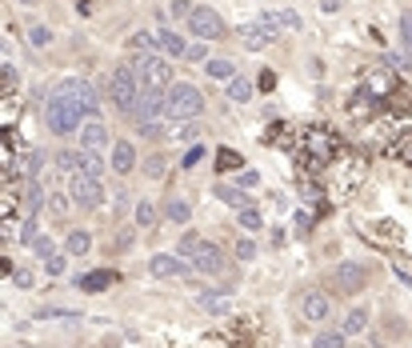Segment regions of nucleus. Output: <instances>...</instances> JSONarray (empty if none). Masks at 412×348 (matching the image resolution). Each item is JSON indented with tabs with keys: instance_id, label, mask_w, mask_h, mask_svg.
<instances>
[{
	"instance_id": "f257e3e1",
	"label": "nucleus",
	"mask_w": 412,
	"mask_h": 348,
	"mask_svg": "<svg viewBox=\"0 0 412 348\" xmlns=\"http://www.w3.org/2000/svg\"><path fill=\"white\" fill-rule=\"evenodd\" d=\"M84 116H88V109H84L80 100H72V96H61V93L48 96L45 125L52 128L56 136H72V132H80V128H84Z\"/></svg>"
},
{
	"instance_id": "f03ea898",
	"label": "nucleus",
	"mask_w": 412,
	"mask_h": 348,
	"mask_svg": "<svg viewBox=\"0 0 412 348\" xmlns=\"http://www.w3.org/2000/svg\"><path fill=\"white\" fill-rule=\"evenodd\" d=\"M205 112V96L196 84H173L168 96H164V116L168 125H180V120H196Z\"/></svg>"
},
{
	"instance_id": "7ed1b4c3",
	"label": "nucleus",
	"mask_w": 412,
	"mask_h": 348,
	"mask_svg": "<svg viewBox=\"0 0 412 348\" xmlns=\"http://www.w3.org/2000/svg\"><path fill=\"white\" fill-rule=\"evenodd\" d=\"M141 93H144V84H141V77H136V68H128V64L112 68V77H109V96H112V104H116V109L132 116L136 100H141Z\"/></svg>"
},
{
	"instance_id": "20e7f679",
	"label": "nucleus",
	"mask_w": 412,
	"mask_h": 348,
	"mask_svg": "<svg viewBox=\"0 0 412 348\" xmlns=\"http://www.w3.org/2000/svg\"><path fill=\"white\" fill-rule=\"evenodd\" d=\"M136 77H141L144 88H152V93H168V84H173V64L160 61L157 52L152 56H136Z\"/></svg>"
},
{
	"instance_id": "39448f33",
	"label": "nucleus",
	"mask_w": 412,
	"mask_h": 348,
	"mask_svg": "<svg viewBox=\"0 0 412 348\" xmlns=\"http://www.w3.org/2000/svg\"><path fill=\"white\" fill-rule=\"evenodd\" d=\"M276 36H280V24H276V16H260V20H253V24H240V29H237V40L248 48V52H260V48H269Z\"/></svg>"
},
{
	"instance_id": "423d86ee",
	"label": "nucleus",
	"mask_w": 412,
	"mask_h": 348,
	"mask_svg": "<svg viewBox=\"0 0 412 348\" xmlns=\"http://www.w3.org/2000/svg\"><path fill=\"white\" fill-rule=\"evenodd\" d=\"M68 196H72V205L77 208H100L104 200V184H100V176H84V173H68Z\"/></svg>"
},
{
	"instance_id": "0eeeda50",
	"label": "nucleus",
	"mask_w": 412,
	"mask_h": 348,
	"mask_svg": "<svg viewBox=\"0 0 412 348\" xmlns=\"http://www.w3.org/2000/svg\"><path fill=\"white\" fill-rule=\"evenodd\" d=\"M296 313L308 324H324V320L333 317V296L324 288H304L301 296H296Z\"/></svg>"
},
{
	"instance_id": "6e6552de",
	"label": "nucleus",
	"mask_w": 412,
	"mask_h": 348,
	"mask_svg": "<svg viewBox=\"0 0 412 348\" xmlns=\"http://www.w3.org/2000/svg\"><path fill=\"white\" fill-rule=\"evenodd\" d=\"M56 164H61L64 173L104 176V160H100V152H88V148H64V152H56Z\"/></svg>"
},
{
	"instance_id": "1a4fd4ad",
	"label": "nucleus",
	"mask_w": 412,
	"mask_h": 348,
	"mask_svg": "<svg viewBox=\"0 0 412 348\" xmlns=\"http://www.w3.org/2000/svg\"><path fill=\"white\" fill-rule=\"evenodd\" d=\"M184 24H189V32L196 36V40H221L224 32H228L224 29V20L216 16V8H205V4H196Z\"/></svg>"
},
{
	"instance_id": "9d476101",
	"label": "nucleus",
	"mask_w": 412,
	"mask_h": 348,
	"mask_svg": "<svg viewBox=\"0 0 412 348\" xmlns=\"http://www.w3.org/2000/svg\"><path fill=\"white\" fill-rule=\"evenodd\" d=\"M365 285H368V269L360 264V260H340V264L333 269V288H336V292L356 296Z\"/></svg>"
},
{
	"instance_id": "9b49d317",
	"label": "nucleus",
	"mask_w": 412,
	"mask_h": 348,
	"mask_svg": "<svg viewBox=\"0 0 412 348\" xmlns=\"http://www.w3.org/2000/svg\"><path fill=\"white\" fill-rule=\"evenodd\" d=\"M164 96L168 93L144 88L141 100H136V109H132V120H136V125H157V116H164Z\"/></svg>"
},
{
	"instance_id": "f8f14e48",
	"label": "nucleus",
	"mask_w": 412,
	"mask_h": 348,
	"mask_svg": "<svg viewBox=\"0 0 412 348\" xmlns=\"http://www.w3.org/2000/svg\"><path fill=\"white\" fill-rule=\"evenodd\" d=\"M192 272H200V276H221V272H224V253L212 244V240H205V248L196 253Z\"/></svg>"
},
{
	"instance_id": "ddd939ff",
	"label": "nucleus",
	"mask_w": 412,
	"mask_h": 348,
	"mask_svg": "<svg viewBox=\"0 0 412 348\" xmlns=\"http://www.w3.org/2000/svg\"><path fill=\"white\" fill-rule=\"evenodd\" d=\"M148 272L160 276V280H173V276H184L189 272V260L184 256H168V253H157L148 260Z\"/></svg>"
},
{
	"instance_id": "4468645a",
	"label": "nucleus",
	"mask_w": 412,
	"mask_h": 348,
	"mask_svg": "<svg viewBox=\"0 0 412 348\" xmlns=\"http://www.w3.org/2000/svg\"><path fill=\"white\" fill-rule=\"evenodd\" d=\"M77 144L88 148V152H104V148H109V128L100 125V120H88V125L77 132Z\"/></svg>"
},
{
	"instance_id": "2eb2a0df",
	"label": "nucleus",
	"mask_w": 412,
	"mask_h": 348,
	"mask_svg": "<svg viewBox=\"0 0 412 348\" xmlns=\"http://www.w3.org/2000/svg\"><path fill=\"white\" fill-rule=\"evenodd\" d=\"M61 96H72V100H80L88 112H96V104H100V96H96V88L88 84V80H64L61 88H56Z\"/></svg>"
},
{
	"instance_id": "dca6fc26",
	"label": "nucleus",
	"mask_w": 412,
	"mask_h": 348,
	"mask_svg": "<svg viewBox=\"0 0 412 348\" xmlns=\"http://www.w3.org/2000/svg\"><path fill=\"white\" fill-rule=\"evenodd\" d=\"M132 168H136V148H132V141H112V173L128 176Z\"/></svg>"
},
{
	"instance_id": "f3484780",
	"label": "nucleus",
	"mask_w": 412,
	"mask_h": 348,
	"mask_svg": "<svg viewBox=\"0 0 412 348\" xmlns=\"http://www.w3.org/2000/svg\"><path fill=\"white\" fill-rule=\"evenodd\" d=\"M160 212H164V221H168V224H189L192 221V208H189V200H184V196H168Z\"/></svg>"
},
{
	"instance_id": "a211bd4d",
	"label": "nucleus",
	"mask_w": 412,
	"mask_h": 348,
	"mask_svg": "<svg viewBox=\"0 0 412 348\" xmlns=\"http://www.w3.org/2000/svg\"><path fill=\"white\" fill-rule=\"evenodd\" d=\"M157 40H160V48H164V52H173V56H180V61H184V52H189V40H184V36H180L176 29H160V32H157Z\"/></svg>"
},
{
	"instance_id": "6ab92c4d",
	"label": "nucleus",
	"mask_w": 412,
	"mask_h": 348,
	"mask_svg": "<svg viewBox=\"0 0 412 348\" xmlns=\"http://www.w3.org/2000/svg\"><path fill=\"white\" fill-rule=\"evenodd\" d=\"M88 248H93V232H84V228L64 237V256H84Z\"/></svg>"
},
{
	"instance_id": "aec40b11",
	"label": "nucleus",
	"mask_w": 412,
	"mask_h": 348,
	"mask_svg": "<svg viewBox=\"0 0 412 348\" xmlns=\"http://www.w3.org/2000/svg\"><path fill=\"white\" fill-rule=\"evenodd\" d=\"M368 320H372V313H368L365 304H356L349 317H344V333H349V336H360V333L368 329Z\"/></svg>"
},
{
	"instance_id": "412c9836",
	"label": "nucleus",
	"mask_w": 412,
	"mask_h": 348,
	"mask_svg": "<svg viewBox=\"0 0 412 348\" xmlns=\"http://www.w3.org/2000/svg\"><path fill=\"white\" fill-rule=\"evenodd\" d=\"M112 280H116V272L96 269V272H88V276H80V288H84V292H100V288H109Z\"/></svg>"
},
{
	"instance_id": "4be33fe9",
	"label": "nucleus",
	"mask_w": 412,
	"mask_h": 348,
	"mask_svg": "<svg viewBox=\"0 0 412 348\" xmlns=\"http://www.w3.org/2000/svg\"><path fill=\"white\" fill-rule=\"evenodd\" d=\"M152 221H157L152 200H136V205H132V224H136V228H152Z\"/></svg>"
},
{
	"instance_id": "5701e85b",
	"label": "nucleus",
	"mask_w": 412,
	"mask_h": 348,
	"mask_svg": "<svg viewBox=\"0 0 412 348\" xmlns=\"http://www.w3.org/2000/svg\"><path fill=\"white\" fill-rule=\"evenodd\" d=\"M205 248V237L200 232H184L180 237V248H176V256H184V260H196V253Z\"/></svg>"
},
{
	"instance_id": "b1692460",
	"label": "nucleus",
	"mask_w": 412,
	"mask_h": 348,
	"mask_svg": "<svg viewBox=\"0 0 412 348\" xmlns=\"http://www.w3.org/2000/svg\"><path fill=\"white\" fill-rule=\"evenodd\" d=\"M333 136H328V132H320V128H312V132H308V148H312V152H317V157H333Z\"/></svg>"
},
{
	"instance_id": "393cba45",
	"label": "nucleus",
	"mask_w": 412,
	"mask_h": 348,
	"mask_svg": "<svg viewBox=\"0 0 412 348\" xmlns=\"http://www.w3.org/2000/svg\"><path fill=\"white\" fill-rule=\"evenodd\" d=\"M205 77H212V80H232V77H237V64H232V61H208V64H205Z\"/></svg>"
},
{
	"instance_id": "a878e982",
	"label": "nucleus",
	"mask_w": 412,
	"mask_h": 348,
	"mask_svg": "<svg viewBox=\"0 0 412 348\" xmlns=\"http://www.w3.org/2000/svg\"><path fill=\"white\" fill-rule=\"evenodd\" d=\"M349 345V333L344 329H333V333H320L317 340H312V348H344Z\"/></svg>"
},
{
	"instance_id": "bb28decb",
	"label": "nucleus",
	"mask_w": 412,
	"mask_h": 348,
	"mask_svg": "<svg viewBox=\"0 0 412 348\" xmlns=\"http://www.w3.org/2000/svg\"><path fill=\"white\" fill-rule=\"evenodd\" d=\"M228 100H237V104L253 100V84H248V80H240V77H232V80H228Z\"/></svg>"
},
{
	"instance_id": "cd10ccee",
	"label": "nucleus",
	"mask_w": 412,
	"mask_h": 348,
	"mask_svg": "<svg viewBox=\"0 0 412 348\" xmlns=\"http://www.w3.org/2000/svg\"><path fill=\"white\" fill-rule=\"evenodd\" d=\"M141 173L148 176V180H160V176L168 173V160H164V157H148V160L141 164Z\"/></svg>"
},
{
	"instance_id": "c85d7f7f",
	"label": "nucleus",
	"mask_w": 412,
	"mask_h": 348,
	"mask_svg": "<svg viewBox=\"0 0 412 348\" xmlns=\"http://www.w3.org/2000/svg\"><path fill=\"white\" fill-rule=\"evenodd\" d=\"M128 45L136 48V52H141V56H152V52H157V36H148V32H136V36H132V40H128Z\"/></svg>"
},
{
	"instance_id": "c756f323",
	"label": "nucleus",
	"mask_w": 412,
	"mask_h": 348,
	"mask_svg": "<svg viewBox=\"0 0 412 348\" xmlns=\"http://www.w3.org/2000/svg\"><path fill=\"white\" fill-rule=\"evenodd\" d=\"M216 196H221L224 205H232V208H253V205H248V200H244V192L228 189V184H221V189H216Z\"/></svg>"
},
{
	"instance_id": "7c9ffc66",
	"label": "nucleus",
	"mask_w": 412,
	"mask_h": 348,
	"mask_svg": "<svg viewBox=\"0 0 412 348\" xmlns=\"http://www.w3.org/2000/svg\"><path fill=\"white\" fill-rule=\"evenodd\" d=\"M68 208H72V196H68V192H52V196H48V212H52V216H64Z\"/></svg>"
},
{
	"instance_id": "2f4dec72",
	"label": "nucleus",
	"mask_w": 412,
	"mask_h": 348,
	"mask_svg": "<svg viewBox=\"0 0 412 348\" xmlns=\"http://www.w3.org/2000/svg\"><path fill=\"white\" fill-rule=\"evenodd\" d=\"M196 132H200V128H196V120H180V125L168 128V136H173V141H192Z\"/></svg>"
},
{
	"instance_id": "473e14b6",
	"label": "nucleus",
	"mask_w": 412,
	"mask_h": 348,
	"mask_svg": "<svg viewBox=\"0 0 412 348\" xmlns=\"http://www.w3.org/2000/svg\"><path fill=\"white\" fill-rule=\"evenodd\" d=\"M240 228H248V232H256V228H260V224H264V216H260V212H256V208H240Z\"/></svg>"
},
{
	"instance_id": "72a5a7b5",
	"label": "nucleus",
	"mask_w": 412,
	"mask_h": 348,
	"mask_svg": "<svg viewBox=\"0 0 412 348\" xmlns=\"http://www.w3.org/2000/svg\"><path fill=\"white\" fill-rule=\"evenodd\" d=\"M393 157L400 160V164H412V132H404L397 141V148H393Z\"/></svg>"
},
{
	"instance_id": "f704fd0d",
	"label": "nucleus",
	"mask_w": 412,
	"mask_h": 348,
	"mask_svg": "<svg viewBox=\"0 0 412 348\" xmlns=\"http://www.w3.org/2000/svg\"><path fill=\"white\" fill-rule=\"evenodd\" d=\"M29 40H32V48H48V45H52V29H45V24H32Z\"/></svg>"
},
{
	"instance_id": "c9c22d12",
	"label": "nucleus",
	"mask_w": 412,
	"mask_h": 348,
	"mask_svg": "<svg viewBox=\"0 0 412 348\" xmlns=\"http://www.w3.org/2000/svg\"><path fill=\"white\" fill-rule=\"evenodd\" d=\"M400 40H404V48L412 52V8L400 13Z\"/></svg>"
},
{
	"instance_id": "e433bc0d",
	"label": "nucleus",
	"mask_w": 412,
	"mask_h": 348,
	"mask_svg": "<svg viewBox=\"0 0 412 348\" xmlns=\"http://www.w3.org/2000/svg\"><path fill=\"white\" fill-rule=\"evenodd\" d=\"M32 253L48 260V256H56V248H52V240H48V237H32Z\"/></svg>"
},
{
	"instance_id": "4c0bfd02",
	"label": "nucleus",
	"mask_w": 412,
	"mask_h": 348,
	"mask_svg": "<svg viewBox=\"0 0 412 348\" xmlns=\"http://www.w3.org/2000/svg\"><path fill=\"white\" fill-rule=\"evenodd\" d=\"M184 61H192V64H208V48H205V40H200V45H189Z\"/></svg>"
},
{
	"instance_id": "58836bf2",
	"label": "nucleus",
	"mask_w": 412,
	"mask_h": 348,
	"mask_svg": "<svg viewBox=\"0 0 412 348\" xmlns=\"http://www.w3.org/2000/svg\"><path fill=\"white\" fill-rule=\"evenodd\" d=\"M200 304H205V313H216V317L228 308V304H224V296H212V292H208V296H200Z\"/></svg>"
},
{
	"instance_id": "ea45409f",
	"label": "nucleus",
	"mask_w": 412,
	"mask_h": 348,
	"mask_svg": "<svg viewBox=\"0 0 412 348\" xmlns=\"http://www.w3.org/2000/svg\"><path fill=\"white\" fill-rule=\"evenodd\" d=\"M192 8H196L192 0H173V4H168V16H184V20H189Z\"/></svg>"
},
{
	"instance_id": "a19ab883",
	"label": "nucleus",
	"mask_w": 412,
	"mask_h": 348,
	"mask_svg": "<svg viewBox=\"0 0 412 348\" xmlns=\"http://www.w3.org/2000/svg\"><path fill=\"white\" fill-rule=\"evenodd\" d=\"M256 88H260V93H272V88H276V72H272V68H264V72L256 77Z\"/></svg>"
},
{
	"instance_id": "79ce46f5",
	"label": "nucleus",
	"mask_w": 412,
	"mask_h": 348,
	"mask_svg": "<svg viewBox=\"0 0 412 348\" xmlns=\"http://www.w3.org/2000/svg\"><path fill=\"white\" fill-rule=\"evenodd\" d=\"M237 184H240V189H256V184H260V173H253V168H244V173L237 176Z\"/></svg>"
},
{
	"instance_id": "37998d69",
	"label": "nucleus",
	"mask_w": 412,
	"mask_h": 348,
	"mask_svg": "<svg viewBox=\"0 0 412 348\" xmlns=\"http://www.w3.org/2000/svg\"><path fill=\"white\" fill-rule=\"evenodd\" d=\"M276 24H280V29H301V16L296 13H276Z\"/></svg>"
},
{
	"instance_id": "c03bdc74",
	"label": "nucleus",
	"mask_w": 412,
	"mask_h": 348,
	"mask_svg": "<svg viewBox=\"0 0 412 348\" xmlns=\"http://www.w3.org/2000/svg\"><path fill=\"white\" fill-rule=\"evenodd\" d=\"M132 248V228H120L116 232V253H128Z\"/></svg>"
},
{
	"instance_id": "a18cd8bd",
	"label": "nucleus",
	"mask_w": 412,
	"mask_h": 348,
	"mask_svg": "<svg viewBox=\"0 0 412 348\" xmlns=\"http://www.w3.org/2000/svg\"><path fill=\"white\" fill-rule=\"evenodd\" d=\"M45 272H48V276H61V272H64V256H48Z\"/></svg>"
},
{
	"instance_id": "49530a36",
	"label": "nucleus",
	"mask_w": 412,
	"mask_h": 348,
	"mask_svg": "<svg viewBox=\"0 0 412 348\" xmlns=\"http://www.w3.org/2000/svg\"><path fill=\"white\" fill-rule=\"evenodd\" d=\"M237 256H240V260H253V256H256V244H253V240H240V244H237Z\"/></svg>"
},
{
	"instance_id": "de8ad7c7",
	"label": "nucleus",
	"mask_w": 412,
	"mask_h": 348,
	"mask_svg": "<svg viewBox=\"0 0 412 348\" xmlns=\"http://www.w3.org/2000/svg\"><path fill=\"white\" fill-rule=\"evenodd\" d=\"M384 61L393 64V68H409V56H404V52H388Z\"/></svg>"
},
{
	"instance_id": "09e8293b",
	"label": "nucleus",
	"mask_w": 412,
	"mask_h": 348,
	"mask_svg": "<svg viewBox=\"0 0 412 348\" xmlns=\"http://www.w3.org/2000/svg\"><path fill=\"white\" fill-rule=\"evenodd\" d=\"M141 136H152V141H157V136H164V128L160 125H141Z\"/></svg>"
},
{
	"instance_id": "8fccbe9b",
	"label": "nucleus",
	"mask_w": 412,
	"mask_h": 348,
	"mask_svg": "<svg viewBox=\"0 0 412 348\" xmlns=\"http://www.w3.org/2000/svg\"><path fill=\"white\" fill-rule=\"evenodd\" d=\"M237 164H240V160L232 157V152H221V168H237Z\"/></svg>"
},
{
	"instance_id": "3c124183",
	"label": "nucleus",
	"mask_w": 412,
	"mask_h": 348,
	"mask_svg": "<svg viewBox=\"0 0 412 348\" xmlns=\"http://www.w3.org/2000/svg\"><path fill=\"white\" fill-rule=\"evenodd\" d=\"M320 8H324V13H336V8H340V0H320Z\"/></svg>"
},
{
	"instance_id": "603ef678",
	"label": "nucleus",
	"mask_w": 412,
	"mask_h": 348,
	"mask_svg": "<svg viewBox=\"0 0 412 348\" xmlns=\"http://www.w3.org/2000/svg\"><path fill=\"white\" fill-rule=\"evenodd\" d=\"M16 4H36V0H16Z\"/></svg>"
}]
</instances>
